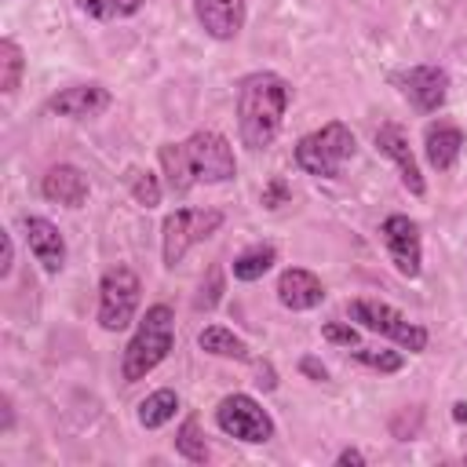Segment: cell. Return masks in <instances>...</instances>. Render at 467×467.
Returning a JSON list of instances; mask_svg holds the SVG:
<instances>
[{"label": "cell", "instance_id": "1", "mask_svg": "<svg viewBox=\"0 0 467 467\" xmlns=\"http://www.w3.org/2000/svg\"><path fill=\"white\" fill-rule=\"evenodd\" d=\"M157 157L171 193H186L197 182H208V186L230 182L237 175L234 150L219 131H193L186 142H164Z\"/></svg>", "mask_w": 467, "mask_h": 467}, {"label": "cell", "instance_id": "2", "mask_svg": "<svg viewBox=\"0 0 467 467\" xmlns=\"http://www.w3.org/2000/svg\"><path fill=\"white\" fill-rule=\"evenodd\" d=\"M292 102V84L270 69L248 73L237 84V128H241V142L259 153L266 146H274V139L281 135V120L285 109Z\"/></svg>", "mask_w": 467, "mask_h": 467}, {"label": "cell", "instance_id": "3", "mask_svg": "<svg viewBox=\"0 0 467 467\" xmlns=\"http://www.w3.org/2000/svg\"><path fill=\"white\" fill-rule=\"evenodd\" d=\"M175 343V314L168 303H153L146 306V314L139 317V328L135 336L128 339L124 347V358H120V376L124 383H139L146 379L171 350Z\"/></svg>", "mask_w": 467, "mask_h": 467}, {"label": "cell", "instance_id": "4", "mask_svg": "<svg viewBox=\"0 0 467 467\" xmlns=\"http://www.w3.org/2000/svg\"><path fill=\"white\" fill-rule=\"evenodd\" d=\"M354 150H358L354 131L343 120H328L325 128H317V131H310L296 142V164L306 175L336 179L343 171V164L354 157Z\"/></svg>", "mask_w": 467, "mask_h": 467}, {"label": "cell", "instance_id": "5", "mask_svg": "<svg viewBox=\"0 0 467 467\" xmlns=\"http://www.w3.org/2000/svg\"><path fill=\"white\" fill-rule=\"evenodd\" d=\"M347 314H350V321H358L361 328L387 336L390 343H398V347L409 350V354H423V350H427V339H431L427 328L416 325V321H409L401 310H394V306L383 303V299H350V303H347Z\"/></svg>", "mask_w": 467, "mask_h": 467}, {"label": "cell", "instance_id": "6", "mask_svg": "<svg viewBox=\"0 0 467 467\" xmlns=\"http://www.w3.org/2000/svg\"><path fill=\"white\" fill-rule=\"evenodd\" d=\"M223 226V212L219 208H175L164 226H161V255L164 266H179L186 259V252L201 241H208L215 230Z\"/></svg>", "mask_w": 467, "mask_h": 467}, {"label": "cell", "instance_id": "7", "mask_svg": "<svg viewBox=\"0 0 467 467\" xmlns=\"http://www.w3.org/2000/svg\"><path fill=\"white\" fill-rule=\"evenodd\" d=\"M139 274L131 266H109L99 281V325L106 332H120L135 321L139 310Z\"/></svg>", "mask_w": 467, "mask_h": 467}, {"label": "cell", "instance_id": "8", "mask_svg": "<svg viewBox=\"0 0 467 467\" xmlns=\"http://www.w3.org/2000/svg\"><path fill=\"white\" fill-rule=\"evenodd\" d=\"M215 423L223 434L248 441V445H263L274 438V420L252 394H226L215 405Z\"/></svg>", "mask_w": 467, "mask_h": 467}, {"label": "cell", "instance_id": "9", "mask_svg": "<svg viewBox=\"0 0 467 467\" xmlns=\"http://www.w3.org/2000/svg\"><path fill=\"white\" fill-rule=\"evenodd\" d=\"M379 237L390 252V263L398 266L401 277H420L423 270V241H420V226L409 215H387L379 226Z\"/></svg>", "mask_w": 467, "mask_h": 467}, {"label": "cell", "instance_id": "10", "mask_svg": "<svg viewBox=\"0 0 467 467\" xmlns=\"http://www.w3.org/2000/svg\"><path fill=\"white\" fill-rule=\"evenodd\" d=\"M394 84H398V91L420 113H434L449 99V73L441 66H412V69H401V73H394Z\"/></svg>", "mask_w": 467, "mask_h": 467}, {"label": "cell", "instance_id": "11", "mask_svg": "<svg viewBox=\"0 0 467 467\" xmlns=\"http://www.w3.org/2000/svg\"><path fill=\"white\" fill-rule=\"evenodd\" d=\"M113 106V91L102 88V84H73V88H62L47 99V109L58 113V117H69V120H84V117H99Z\"/></svg>", "mask_w": 467, "mask_h": 467}, {"label": "cell", "instance_id": "12", "mask_svg": "<svg viewBox=\"0 0 467 467\" xmlns=\"http://www.w3.org/2000/svg\"><path fill=\"white\" fill-rule=\"evenodd\" d=\"M376 150L398 164L405 190H409V193H416V197H423L427 182H423V175H420V164H416V157H412V146H409V131H405L401 124H394V120L379 124V131H376Z\"/></svg>", "mask_w": 467, "mask_h": 467}, {"label": "cell", "instance_id": "13", "mask_svg": "<svg viewBox=\"0 0 467 467\" xmlns=\"http://www.w3.org/2000/svg\"><path fill=\"white\" fill-rule=\"evenodd\" d=\"M22 230H26V244L33 252V259L47 274H62V266H66V237L58 234V226L51 219H44V215H26Z\"/></svg>", "mask_w": 467, "mask_h": 467}, {"label": "cell", "instance_id": "14", "mask_svg": "<svg viewBox=\"0 0 467 467\" xmlns=\"http://www.w3.org/2000/svg\"><path fill=\"white\" fill-rule=\"evenodd\" d=\"M193 15L212 40H234L244 29V0H193Z\"/></svg>", "mask_w": 467, "mask_h": 467}, {"label": "cell", "instance_id": "15", "mask_svg": "<svg viewBox=\"0 0 467 467\" xmlns=\"http://www.w3.org/2000/svg\"><path fill=\"white\" fill-rule=\"evenodd\" d=\"M88 175L77 164H51L40 179V193L62 208H80L88 201Z\"/></svg>", "mask_w": 467, "mask_h": 467}, {"label": "cell", "instance_id": "16", "mask_svg": "<svg viewBox=\"0 0 467 467\" xmlns=\"http://www.w3.org/2000/svg\"><path fill=\"white\" fill-rule=\"evenodd\" d=\"M321 299H325V285H321L317 274H310L303 266L281 270V277H277V303L285 310H314V306H321Z\"/></svg>", "mask_w": 467, "mask_h": 467}, {"label": "cell", "instance_id": "17", "mask_svg": "<svg viewBox=\"0 0 467 467\" xmlns=\"http://www.w3.org/2000/svg\"><path fill=\"white\" fill-rule=\"evenodd\" d=\"M423 150H427L431 168L452 171V164L460 161V150H463V131L452 120H431L423 131Z\"/></svg>", "mask_w": 467, "mask_h": 467}, {"label": "cell", "instance_id": "18", "mask_svg": "<svg viewBox=\"0 0 467 467\" xmlns=\"http://www.w3.org/2000/svg\"><path fill=\"white\" fill-rule=\"evenodd\" d=\"M197 347H201L204 354H212V358H230V361H255V358H252V350H248V343H244L241 336H234L230 328H223V325H208V328H201V336H197Z\"/></svg>", "mask_w": 467, "mask_h": 467}, {"label": "cell", "instance_id": "19", "mask_svg": "<svg viewBox=\"0 0 467 467\" xmlns=\"http://www.w3.org/2000/svg\"><path fill=\"white\" fill-rule=\"evenodd\" d=\"M175 412H179V394L175 390H153V394H146V401H139L135 416H139V423L146 431H157V427L171 423Z\"/></svg>", "mask_w": 467, "mask_h": 467}, {"label": "cell", "instance_id": "20", "mask_svg": "<svg viewBox=\"0 0 467 467\" xmlns=\"http://www.w3.org/2000/svg\"><path fill=\"white\" fill-rule=\"evenodd\" d=\"M274 263H277V248L274 244H252L241 255H234L230 270H234L237 281H259Z\"/></svg>", "mask_w": 467, "mask_h": 467}, {"label": "cell", "instance_id": "21", "mask_svg": "<svg viewBox=\"0 0 467 467\" xmlns=\"http://www.w3.org/2000/svg\"><path fill=\"white\" fill-rule=\"evenodd\" d=\"M175 452H179L182 460H190V463H208L212 449H208V441H204V434H201L197 416H186V420H182V427H179V434H175Z\"/></svg>", "mask_w": 467, "mask_h": 467}, {"label": "cell", "instance_id": "22", "mask_svg": "<svg viewBox=\"0 0 467 467\" xmlns=\"http://www.w3.org/2000/svg\"><path fill=\"white\" fill-rule=\"evenodd\" d=\"M73 4H77V11H84L88 18H99V22L131 18L142 7V0H73Z\"/></svg>", "mask_w": 467, "mask_h": 467}, {"label": "cell", "instance_id": "23", "mask_svg": "<svg viewBox=\"0 0 467 467\" xmlns=\"http://www.w3.org/2000/svg\"><path fill=\"white\" fill-rule=\"evenodd\" d=\"M22 69H26L22 47H18L11 36H4V40H0V91H4V95H11V91L18 88Z\"/></svg>", "mask_w": 467, "mask_h": 467}, {"label": "cell", "instance_id": "24", "mask_svg": "<svg viewBox=\"0 0 467 467\" xmlns=\"http://www.w3.org/2000/svg\"><path fill=\"white\" fill-rule=\"evenodd\" d=\"M347 354H350L358 365H365V368H372V372H379V376L398 372V368L405 365V358H401L398 350H376V347H361V343H354V350L347 347Z\"/></svg>", "mask_w": 467, "mask_h": 467}, {"label": "cell", "instance_id": "25", "mask_svg": "<svg viewBox=\"0 0 467 467\" xmlns=\"http://www.w3.org/2000/svg\"><path fill=\"white\" fill-rule=\"evenodd\" d=\"M128 186H131L135 204H142V208H157L161 204V182H157L153 171H131Z\"/></svg>", "mask_w": 467, "mask_h": 467}, {"label": "cell", "instance_id": "26", "mask_svg": "<svg viewBox=\"0 0 467 467\" xmlns=\"http://www.w3.org/2000/svg\"><path fill=\"white\" fill-rule=\"evenodd\" d=\"M321 336L328 343H336V347H354L358 343V328L350 321H325L321 325Z\"/></svg>", "mask_w": 467, "mask_h": 467}, {"label": "cell", "instance_id": "27", "mask_svg": "<svg viewBox=\"0 0 467 467\" xmlns=\"http://www.w3.org/2000/svg\"><path fill=\"white\" fill-rule=\"evenodd\" d=\"M219 296H223V274H219V266H212L208 285H201V296L193 299V306H197V310H212V306L219 303Z\"/></svg>", "mask_w": 467, "mask_h": 467}, {"label": "cell", "instance_id": "28", "mask_svg": "<svg viewBox=\"0 0 467 467\" xmlns=\"http://www.w3.org/2000/svg\"><path fill=\"white\" fill-rule=\"evenodd\" d=\"M259 201H263V208H281V204H288V182H285V179H270V182L263 186Z\"/></svg>", "mask_w": 467, "mask_h": 467}, {"label": "cell", "instance_id": "29", "mask_svg": "<svg viewBox=\"0 0 467 467\" xmlns=\"http://www.w3.org/2000/svg\"><path fill=\"white\" fill-rule=\"evenodd\" d=\"M255 383L263 387V390H277V372H274V365L270 361H255Z\"/></svg>", "mask_w": 467, "mask_h": 467}, {"label": "cell", "instance_id": "30", "mask_svg": "<svg viewBox=\"0 0 467 467\" xmlns=\"http://www.w3.org/2000/svg\"><path fill=\"white\" fill-rule=\"evenodd\" d=\"M299 368H303V372H306L314 383H325V379H328V368H325L317 358H303V361H299Z\"/></svg>", "mask_w": 467, "mask_h": 467}, {"label": "cell", "instance_id": "31", "mask_svg": "<svg viewBox=\"0 0 467 467\" xmlns=\"http://www.w3.org/2000/svg\"><path fill=\"white\" fill-rule=\"evenodd\" d=\"M11 266H15V241H11V234H4V263H0V277H7Z\"/></svg>", "mask_w": 467, "mask_h": 467}, {"label": "cell", "instance_id": "32", "mask_svg": "<svg viewBox=\"0 0 467 467\" xmlns=\"http://www.w3.org/2000/svg\"><path fill=\"white\" fill-rule=\"evenodd\" d=\"M0 409H4V423H0V431L7 434V431H11V423H15V409H11V398H7V394L0 398Z\"/></svg>", "mask_w": 467, "mask_h": 467}, {"label": "cell", "instance_id": "33", "mask_svg": "<svg viewBox=\"0 0 467 467\" xmlns=\"http://www.w3.org/2000/svg\"><path fill=\"white\" fill-rule=\"evenodd\" d=\"M336 463H339V467H347V463H358V467H361V463H365V456H361L358 449H343V452L336 456Z\"/></svg>", "mask_w": 467, "mask_h": 467}, {"label": "cell", "instance_id": "34", "mask_svg": "<svg viewBox=\"0 0 467 467\" xmlns=\"http://www.w3.org/2000/svg\"><path fill=\"white\" fill-rule=\"evenodd\" d=\"M452 420H456V423L467 420V401H456V405H452Z\"/></svg>", "mask_w": 467, "mask_h": 467}]
</instances>
